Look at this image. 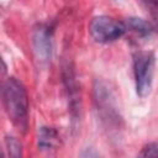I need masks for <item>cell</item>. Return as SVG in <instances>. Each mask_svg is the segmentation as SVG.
<instances>
[{"label":"cell","mask_w":158,"mask_h":158,"mask_svg":"<svg viewBox=\"0 0 158 158\" xmlns=\"http://www.w3.org/2000/svg\"><path fill=\"white\" fill-rule=\"evenodd\" d=\"M136 158H158V144L156 142L144 144Z\"/></svg>","instance_id":"9"},{"label":"cell","mask_w":158,"mask_h":158,"mask_svg":"<svg viewBox=\"0 0 158 158\" xmlns=\"http://www.w3.org/2000/svg\"><path fill=\"white\" fill-rule=\"evenodd\" d=\"M33 51L37 60L41 64H47L52 58V36L47 26L41 25L33 31L32 36Z\"/></svg>","instance_id":"5"},{"label":"cell","mask_w":158,"mask_h":158,"mask_svg":"<svg viewBox=\"0 0 158 158\" xmlns=\"http://www.w3.org/2000/svg\"><path fill=\"white\" fill-rule=\"evenodd\" d=\"M123 25L126 27V31L130 30L139 37H148L154 31V26L141 17H128L123 22Z\"/></svg>","instance_id":"7"},{"label":"cell","mask_w":158,"mask_h":158,"mask_svg":"<svg viewBox=\"0 0 158 158\" xmlns=\"http://www.w3.org/2000/svg\"><path fill=\"white\" fill-rule=\"evenodd\" d=\"M5 146H6L9 158H23L21 142L16 137L6 136L5 137Z\"/></svg>","instance_id":"8"},{"label":"cell","mask_w":158,"mask_h":158,"mask_svg":"<svg viewBox=\"0 0 158 158\" xmlns=\"http://www.w3.org/2000/svg\"><path fill=\"white\" fill-rule=\"evenodd\" d=\"M153 5H154V6H156V7H158V2H154V4H153Z\"/></svg>","instance_id":"11"},{"label":"cell","mask_w":158,"mask_h":158,"mask_svg":"<svg viewBox=\"0 0 158 158\" xmlns=\"http://www.w3.org/2000/svg\"><path fill=\"white\" fill-rule=\"evenodd\" d=\"M2 104L9 120L21 132L28 128V98L25 85L16 78H7L2 83Z\"/></svg>","instance_id":"1"},{"label":"cell","mask_w":158,"mask_h":158,"mask_svg":"<svg viewBox=\"0 0 158 158\" xmlns=\"http://www.w3.org/2000/svg\"><path fill=\"white\" fill-rule=\"evenodd\" d=\"M81 158H102L100 157L96 152H94L93 149H86L84 153H83V157Z\"/></svg>","instance_id":"10"},{"label":"cell","mask_w":158,"mask_h":158,"mask_svg":"<svg viewBox=\"0 0 158 158\" xmlns=\"http://www.w3.org/2000/svg\"><path fill=\"white\" fill-rule=\"evenodd\" d=\"M126 32V27L117 20L100 15L93 17L89 23V33L98 43H110L121 38Z\"/></svg>","instance_id":"3"},{"label":"cell","mask_w":158,"mask_h":158,"mask_svg":"<svg viewBox=\"0 0 158 158\" xmlns=\"http://www.w3.org/2000/svg\"><path fill=\"white\" fill-rule=\"evenodd\" d=\"M37 144L38 148L42 151H49L57 148L59 146L58 132L52 127H47V126L40 127L37 132Z\"/></svg>","instance_id":"6"},{"label":"cell","mask_w":158,"mask_h":158,"mask_svg":"<svg viewBox=\"0 0 158 158\" xmlns=\"http://www.w3.org/2000/svg\"><path fill=\"white\" fill-rule=\"evenodd\" d=\"M156 57L152 52L141 51L133 57V74L136 93L139 98H146L152 89Z\"/></svg>","instance_id":"2"},{"label":"cell","mask_w":158,"mask_h":158,"mask_svg":"<svg viewBox=\"0 0 158 158\" xmlns=\"http://www.w3.org/2000/svg\"><path fill=\"white\" fill-rule=\"evenodd\" d=\"M94 98L101 120L107 125H117L120 121V115L115 105V98L112 95V91L106 83L99 80L95 83Z\"/></svg>","instance_id":"4"}]
</instances>
